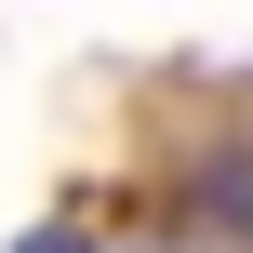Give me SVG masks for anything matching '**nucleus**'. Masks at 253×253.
Instances as JSON below:
<instances>
[{"label": "nucleus", "instance_id": "nucleus-2", "mask_svg": "<svg viewBox=\"0 0 253 253\" xmlns=\"http://www.w3.org/2000/svg\"><path fill=\"white\" fill-rule=\"evenodd\" d=\"M13 253H93V240H80V227L53 213V227H27V240H13Z\"/></svg>", "mask_w": 253, "mask_h": 253}, {"label": "nucleus", "instance_id": "nucleus-1", "mask_svg": "<svg viewBox=\"0 0 253 253\" xmlns=\"http://www.w3.org/2000/svg\"><path fill=\"white\" fill-rule=\"evenodd\" d=\"M187 200H200V227H227V240H253V147H213Z\"/></svg>", "mask_w": 253, "mask_h": 253}]
</instances>
